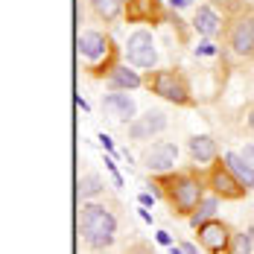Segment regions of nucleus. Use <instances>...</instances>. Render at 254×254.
<instances>
[{
    "label": "nucleus",
    "mask_w": 254,
    "mask_h": 254,
    "mask_svg": "<svg viewBox=\"0 0 254 254\" xmlns=\"http://www.w3.org/2000/svg\"><path fill=\"white\" fill-rule=\"evenodd\" d=\"M155 187H158V196L170 204L176 216L190 219L199 202L204 199L207 181L202 173H193V170H173V173H161L155 178Z\"/></svg>",
    "instance_id": "nucleus-1"
},
{
    "label": "nucleus",
    "mask_w": 254,
    "mask_h": 254,
    "mask_svg": "<svg viewBox=\"0 0 254 254\" xmlns=\"http://www.w3.org/2000/svg\"><path fill=\"white\" fill-rule=\"evenodd\" d=\"M79 234L88 243V249L105 252L117 240V216L100 202H82V210H79Z\"/></svg>",
    "instance_id": "nucleus-2"
},
{
    "label": "nucleus",
    "mask_w": 254,
    "mask_h": 254,
    "mask_svg": "<svg viewBox=\"0 0 254 254\" xmlns=\"http://www.w3.org/2000/svg\"><path fill=\"white\" fill-rule=\"evenodd\" d=\"M76 47H79V56L88 64V73L91 76H108L117 67L114 64V56H117L114 41L105 32H100V29H82Z\"/></svg>",
    "instance_id": "nucleus-3"
},
{
    "label": "nucleus",
    "mask_w": 254,
    "mask_h": 254,
    "mask_svg": "<svg viewBox=\"0 0 254 254\" xmlns=\"http://www.w3.org/2000/svg\"><path fill=\"white\" fill-rule=\"evenodd\" d=\"M143 88H149L155 97L173 105H193L190 85L178 70H149V76H143Z\"/></svg>",
    "instance_id": "nucleus-4"
},
{
    "label": "nucleus",
    "mask_w": 254,
    "mask_h": 254,
    "mask_svg": "<svg viewBox=\"0 0 254 254\" xmlns=\"http://www.w3.org/2000/svg\"><path fill=\"white\" fill-rule=\"evenodd\" d=\"M204 181H207L210 193H213V196H219L222 202H240L246 193H252V190H249L240 178L231 173V167L225 164V158H216V161L207 167Z\"/></svg>",
    "instance_id": "nucleus-5"
},
{
    "label": "nucleus",
    "mask_w": 254,
    "mask_h": 254,
    "mask_svg": "<svg viewBox=\"0 0 254 254\" xmlns=\"http://www.w3.org/2000/svg\"><path fill=\"white\" fill-rule=\"evenodd\" d=\"M123 56L137 70H155L158 64V41L149 29H134L123 44Z\"/></svg>",
    "instance_id": "nucleus-6"
},
{
    "label": "nucleus",
    "mask_w": 254,
    "mask_h": 254,
    "mask_svg": "<svg viewBox=\"0 0 254 254\" xmlns=\"http://www.w3.org/2000/svg\"><path fill=\"white\" fill-rule=\"evenodd\" d=\"M199 243H202V249L207 254H231V240H234V231L228 228V222H222V219H207L202 222L199 228Z\"/></svg>",
    "instance_id": "nucleus-7"
},
{
    "label": "nucleus",
    "mask_w": 254,
    "mask_h": 254,
    "mask_svg": "<svg viewBox=\"0 0 254 254\" xmlns=\"http://www.w3.org/2000/svg\"><path fill=\"white\" fill-rule=\"evenodd\" d=\"M140 164H143V170H149V173H155V176L173 173L176 164H178V146L173 143V140H155L152 146L143 149Z\"/></svg>",
    "instance_id": "nucleus-8"
},
{
    "label": "nucleus",
    "mask_w": 254,
    "mask_h": 254,
    "mask_svg": "<svg viewBox=\"0 0 254 254\" xmlns=\"http://www.w3.org/2000/svg\"><path fill=\"white\" fill-rule=\"evenodd\" d=\"M228 47L240 59H254V18L252 15H234L228 26Z\"/></svg>",
    "instance_id": "nucleus-9"
},
{
    "label": "nucleus",
    "mask_w": 254,
    "mask_h": 254,
    "mask_svg": "<svg viewBox=\"0 0 254 254\" xmlns=\"http://www.w3.org/2000/svg\"><path fill=\"white\" fill-rule=\"evenodd\" d=\"M123 18L128 24H161L167 21V9L164 0H126Z\"/></svg>",
    "instance_id": "nucleus-10"
},
{
    "label": "nucleus",
    "mask_w": 254,
    "mask_h": 254,
    "mask_svg": "<svg viewBox=\"0 0 254 254\" xmlns=\"http://www.w3.org/2000/svg\"><path fill=\"white\" fill-rule=\"evenodd\" d=\"M164 128H167V114L161 108H149L140 117H134L126 131H128V140H149L152 134H161Z\"/></svg>",
    "instance_id": "nucleus-11"
},
{
    "label": "nucleus",
    "mask_w": 254,
    "mask_h": 254,
    "mask_svg": "<svg viewBox=\"0 0 254 254\" xmlns=\"http://www.w3.org/2000/svg\"><path fill=\"white\" fill-rule=\"evenodd\" d=\"M102 111L105 117H111L114 123H131L137 117V105L134 100L123 94V91H111V94H102Z\"/></svg>",
    "instance_id": "nucleus-12"
},
{
    "label": "nucleus",
    "mask_w": 254,
    "mask_h": 254,
    "mask_svg": "<svg viewBox=\"0 0 254 254\" xmlns=\"http://www.w3.org/2000/svg\"><path fill=\"white\" fill-rule=\"evenodd\" d=\"M193 32L196 35H202V38H216L219 32H222V15H219V9H213L210 3H202V6H196V12H193Z\"/></svg>",
    "instance_id": "nucleus-13"
},
{
    "label": "nucleus",
    "mask_w": 254,
    "mask_h": 254,
    "mask_svg": "<svg viewBox=\"0 0 254 254\" xmlns=\"http://www.w3.org/2000/svg\"><path fill=\"white\" fill-rule=\"evenodd\" d=\"M187 152L193 158V164L199 167H210L216 158H219V149H216V140L210 134H193L187 140Z\"/></svg>",
    "instance_id": "nucleus-14"
},
{
    "label": "nucleus",
    "mask_w": 254,
    "mask_h": 254,
    "mask_svg": "<svg viewBox=\"0 0 254 254\" xmlns=\"http://www.w3.org/2000/svg\"><path fill=\"white\" fill-rule=\"evenodd\" d=\"M108 88L111 91H134V88H143V76L137 70H131L128 64H117L108 73Z\"/></svg>",
    "instance_id": "nucleus-15"
},
{
    "label": "nucleus",
    "mask_w": 254,
    "mask_h": 254,
    "mask_svg": "<svg viewBox=\"0 0 254 254\" xmlns=\"http://www.w3.org/2000/svg\"><path fill=\"white\" fill-rule=\"evenodd\" d=\"M88 3H91V12L105 24L120 21V15L126 12V0H88Z\"/></svg>",
    "instance_id": "nucleus-16"
},
{
    "label": "nucleus",
    "mask_w": 254,
    "mask_h": 254,
    "mask_svg": "<svg viewBox=\"0 0 254 254\" xmlns=\"http://www.w3.org/2000/svg\"><path fill=\"white\" fill-rule=\"evenodd\" d=\"M222 158H225V164L231 167V173L240 178L249 190H254V167H252V164H249L240 152H225Z\"/></svg>",
    "instance_id": "nucleus-17"
},
{
    "label": "nucleus",
    "mask_w": 254,
    "mask_h": 254,
    "mask_svg": "<svg viewBox=\"0 0 254 254\" xmlns=\"http://www.w3.org/2000/svg\"><path fill=\"white\" fill-rule=\"evenodd\" d=\"M102 190H105V181L100 173H85L79 178V199L82 202H94L97 196H102Z\"/></svg>",
    "instance_id": "nucleus-18"
},
{
    "label": "nucleus",
    "mask_w": 254,
    "mask_h": 254,
    "mask_svg": "<svg viewBox=\"0 0 254 254\" xmlns=\"http://www.w3.org/2000/svg\"><path fill=\"white\" fill-rule=\"evenodd\" d=\"M216 207H219V196H204L202 202H199V207L193 210V216H190V225L193 228H199L202 222H207V219H213L216 216Z\"/></svg>",
    "instance_id": "nucleus-19"
},
{
    "label": "nucleus",
    "mask_w": 254,
    "mask_h": 254,
    "mask_svg": "<svg viewBox=\"0 0 254 254\" xmlns=\"http://www.w3.org/2000/svg\"><path fill=\"white\" fill-rule=\"evenodd\" d=\"M231 254H254V240L249 231H237L231 240Z\"/></svg>",
    "instance_id": "nucleus-20"
},
{
    "label": "nucleus",
    "mask_w": 254,
    "mask_h": 254,
    "mask_svg": "<svg viewBox=\"0 0 254 254\" xmlns=\"http://www.w3.org/2000/svg\"><path fill=\"white\" fill-rule=\"evenodd\" d=\"M240 3H243V0H210V6H213V9L234 12V15H240Z\"/></svg>",
    "instance_id": "nucleus-21"
},
{
    "label": "nucleus",
    "mask_w": 254,
    "mask_h": 254,
    "mask_svg": "<svg viewBox=\"0 0 254 254\" xmlns=\"http://www.w3.org/2000/svg\"><path fill=\"white\" fill-rule=\"evenodd\" d=\"M240 155H243V158H246V161L254 167V143H246V146L240 149Z\"/></svg>",
    "instance_id": "nucleus-22"
},
{
    "label": "nucleus",
    "mask_w": 254,
    "mask_h": 254,
    "mask_svg": "<svg viewBox=\"0 0 254 254\" xmlns=\"http://www.w3.org/2000/svg\"><path fill=\"white\" fill-rule=\"evenodd\" d=\"M100 143L105 146V149H114V143H111V137H108V134H100Z\"/></svg>",
    "instance_id": "nucleus-23"
},
{
    "label": "nucleus",
    "mask_w": 254,
    "mask_h": 254,
    "mask_svg": "<svg viewBox=\"0 0 254 254\" xmlns=\"http://www.w3.org/2000/svg\"><path fill=\"white\" fill-rule=\"evenodd\" d=\"M158 243H164V246H170L173 240H170V234H167V231H161V234H158Z\"/></svg>",
    "instance_id": "nucleus-24"
},
{
    "label": "nucleus",
    "mask_w": 254,
    "mask_h": 254,
    "mask_svg": "<svg viewBox=\"0 0 254 254\" xmlns=\"http://www.w3.org/2000/svg\"><path fill=\"white\" fill-rule=\"evenodd\" d=\"M170 3H173V6H178V9H184V6H187L190 0H170Z\"/></svg>",
    "instance_id": "nucleus-25"
},
{
    "label": "nucleus",
    "mask_w": 254,
    "mask_h": 254,
    "mask_svg": "<svg viewBox=\"0 0 254 254\" xmlns=\"http://www.w3.org/2000/svg\"><path fill=\"white\" fill-rule=\"evenodd\" d=\"M249 128H252V131H254V108H252V111H249Z\"/></svg>",
    "instance_id": "nucleus-26"
},
{
    "label": "nucleus",
    "mask_w": 254,
    "mask_h": 254,
    "mask_svg": "<svg viewBox=\"0 0 254 254\" xmlns=\"http://www.w3.org/2000/svg\"><path fill=\"white\" fill-rule=\"evenodd\" d=\"M126 254H149L146 249H131V252H126Z\"/></svg>",
    "instance_id": "nucleus-27"
},
{
    "label": "nucleus",
    "mask_w": 254,
    "mask_h": 254,
    "mask_svg": "<svg viewBox=\"0 0 254 254\" xmlns=\"http://www.w3.org/2000/svg\"><path fill=\"white\" fill-rule=\"evenodd\" d=\"M249 234H252V240H254V225H252V228H249Z\"/></svg>",
    "instance_id": "nucleus-28"
},
{
    "label": "nucleus",
    "mask_w": 254,
    "mask_h": 254,
    "mask_svg": "<svg viewBox=\"0 0 254 254\" xmlns=\"http://www.w3.org/2000/svg\"><path fill=\"white\" fill-rule=\"evenodd\" d=\"M246 3H254V0H246Z\"/></svg>",
    "instance_id": "nucleus-29"
},
{
    "label": "nucleus",
    "mask_w": 254,
    "mask_h": 254,
    "mask_svg": "<svg viewBox=\"0 0 254 254\" xmlns=\"http://www.w3.org/2000/svg\"><path fill=\"white\" fill-rule=\"evenodd\" d=\"M252 18H254V15H252Z\"/></svg>",
    "instance_id": "nucleus-30"
}]
</instances>
